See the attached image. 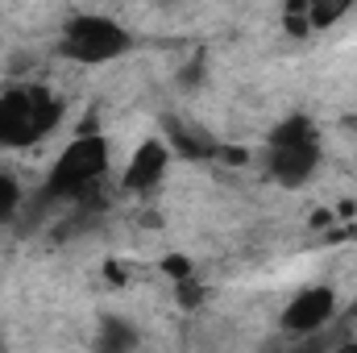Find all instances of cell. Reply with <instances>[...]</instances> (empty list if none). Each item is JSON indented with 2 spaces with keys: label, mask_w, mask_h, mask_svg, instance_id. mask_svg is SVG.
<instances>
[{
  "label": "cell",
  "mask_w": 357,
  "mask_h": 353,
  "mask_svg": "<svg viewBox=\"0 0 357 353\" xmlns=\"http://www.w3.org/2000/svg\"><path fill=\"white\" fill-rule=\"evenodd\" d=\"M270 175L278 179L282 187H299L316 175L320 167V137L316 125L307 117H291L270 133V150H266Z\"/></svg>",
  "instance_id": "3"
},
{
  "label": "cell",
  "mask_w": 357,
  "mask_h": 353,
  "mask_svg": "<svg viewBox=\"0 0 357 353\" xmlns=\"http://www.w3.org/2000/svg\"><path fill=\"white\" fill-rule=\"evenodd\" d=\"M133 46V33L112 21V17H100V13H79L63 25V38H59V50L71 59V63H84V67H100V63H112L121 54H129Z\"/></svg>",
  "instance_id": "2"
},
{
  "label": "cell",
  "mask_w": 357,
  "mask_h": 353,
  "mask_svg": "<svg viewBox=\"0 0 357 353\" xmlns=\"http://www.w3.org/2000/svg\"><path fill=\"white\" fill-rule=\"evenodd\" d=\"M137 345V333L125 324V320H104L100 329V350H133Z\"/></svg>",
  "instance_id": "8"
},
{
  "label": "cell",
  "mask_w": 357,
  "mask_h": 353,
  "mask_svg": "<svg viewBox=\"0 0 357 353\" xmlns=\"http://www.w3.org/2000/svg\"><path fill=\"white\" fill-rule=\"evenodd\" d=\"M17 208H21V187H17V179L13 175L0 171V229L17 216Z\"/></svg>",
  "instance_id": "9"
},
{
  "label": "cell",
  "mask_w": 357,
  "mask_h": 353,
  "mask_svg": "<svg viewBox=\"0 0 357 353\" xmlns=\"http://www.w3.org/2000/svg\"><path fill=\"white\" fill-rule=\"evenodd\" d=\"M349 8H354V0H291L287 17H291V29L303 33V29H328V25H337Z\"/></svg>",
  "instance_id": "7"
},
{
  "label": "cell",
  "mask_w": 357,
  "mask_h": 353,
  "mask_svg": "<svg viewBox=\"0 0 357 353\" xmlns=\"http://www.w3.org/2000/svg\"><path fill=\"white\" fill-rule=\"evenodd\" d=\"M167 167H171V146L162 137H150V142H142L133 150V158H129L121 183H125V191H150V187L162 183Z\"/></svg>",
  "instance_id": "6"
},
{
  "label": "cell",
  "mask_w": 357,
  "mask_h": 353,
  "mask_svg": "<svg viewBox=\"0 0 357 353\" xmlns=\"http://www.w3.org/2000/svg\"><path fill=\"white\" fill-rule=\"evenodd\" d=\"M337 312V291L333 287H303L287 308H282V329L295 337H312L320 333Z\"/></svg>",
  "instance_id": "5"
},
{
  "label": "cell",
  "mask_w": 357,
  "mask_h": 353,
  "mask_svg": "<svg viewBox=\"0 0 357 353\" xmlns=\"http://www.w3.org/2000/svg\"><path fill=\"white\" fill-rule=\"evenodd\" d=\"M108 171V142L104 137H75L63 154H59V163L50 167V179H46V195L50 200H79V195H88L91 187L104 179Z\"/></svg>",
  "instance_id": "4"
},
{
  "label": "cell",
  "mask_w": 357,
  "mask_h": 353,
  "mask_svg": "<svg viewBox=\"0 0 357 353\" xmlns=\"http://www.w3.org/2000/svg\"><path fill=\"white\" fill-rule=\"evenodd\" d=\"M63 117L59 96H50L38 84H21L0 96V146L4 150H25L38 146Z\"/></svg>",
  "instance_id": "1"
}]
</instances>
